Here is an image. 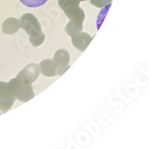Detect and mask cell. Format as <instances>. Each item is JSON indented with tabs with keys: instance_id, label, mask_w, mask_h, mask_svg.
Returning <instances> with one entry per match:
<instances>
[{
	"instance_id": "1",
	"label": "cell",
	"mask_w": 149,
	"mask_h": 149,
	"mask_svg": "<svg viewBox=\"0 0 149 149\" xmlns=\"http://www.w3.org/2000/svg\"><path fill=\"white\" fill-rule=\"evenodd\" d=\"M20 1L25 6L36 8V7H39V6H43L44 4H46L47 0H20Z\"/></svg>"
}]
</instances>
